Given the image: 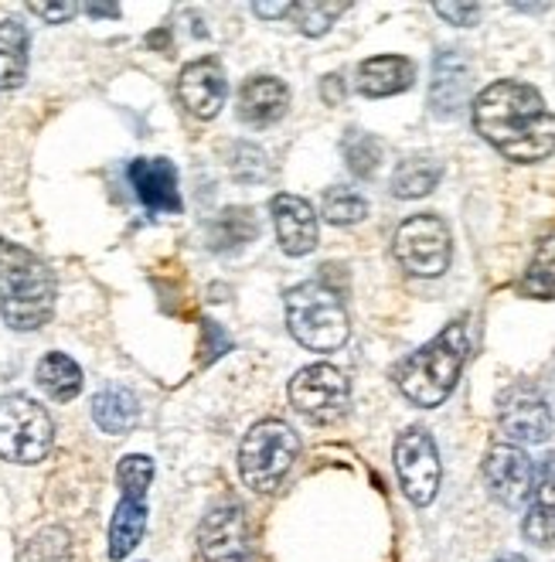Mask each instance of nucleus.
I'll use <instances>...</instances> for the list:
<instances>
[{"instance_id":"1","label":"nucleus","mask_w":555,"mask_h":562,"mask_svg":"<svg viewBox=\"0 0 555 562\" xmlns=\"http://www.w3.org/2000/svg\"><path fill=\"white\" fill-rule=\"evenodd\" d=\"M474 130L501 157L535 164L555 154V113L535 86L501 79L474 99Z\"/></svg>"},{"instance_id":"2","label":"nucleus","mask_w":555,"mask_h":562,"mask_svg":"<svg viewBox=\"0 0 555 562\" xmlns=\"http://www.w3.org/2000/svg\"><path fill=\"white\" fill-rule=\"evenodd\" d=\"M0 314L14 330H38L55 314V273L8 239H0Z\"/></svg>"},{"instance_id":"3","label":"nucleus","mask_w":555,"mask_h":562,"mask_svg":"<svg viewBox=\"0 0 555 562\" xmlns=\"http://www.w3.org/2000/svg\"><path fill=\"white\" fill-rule=\"evenodd\" d=\"M467 361V327L464 321L446 324L440 335L403 358V366L396 369V385L406 400L419 409H437L446 403V395L453 392L461 369Z\"/></svg>"},{"instance_id":"4","label":"nucleus","mask_w":555,"mask_h":562,"mask_svg":"<svg viewBox=\"0 0 555 562\" xmlns=\"http://www.w3.org/2000/svg\"><path fill=\"white\" fill-rule=\"evenodd\" d=\"M286 327L310 351H338L351 335L341 296L317 280L297 283L286 293Z\"/></svg>"},{"instance_id":"5","label":"nucleus","mask_w":555,"mask_h":562,"mask_svg":"<svg viewBox=\"0 0 555 562\" xmlns=\"http://www.w3.org/2000/svg\"><path fill=\"white\" fill-rule=\"evenodd\" d=\"M297 434L280 419H263L249 429L239 447V474L246 487H252L256 494H273L290 474V468L297 464Z\"/></svg>"},{"instance_id":"6","label":"nucleus","mask_w":555,"mask_h":562,"mask_svg":"<svg viewBox=\"0 0 555 562\" xmlns=\"http://www.w3.org/2000/svg\"><path fill=\"white\" fill-rule=\"evenodd\" d=\"M55 443V426L45 406L27 395L0 400V457L11 464H38Z\"/></svg>"},{"instance_id":"7","label":"nucleus","mask_w":555,"mask_h":562,"mask_svg":"<svg viewBox=\"0 0 555 562\" xmlns=\"http://www.w3.org/2000/svg\"><path fill=\"white\" fill-rule=\"evenodd\" d=\"M116 481L123 487V498L110 521V559H126L137 549L147 528V487L154 481V460L144 453H129L120 460Z\"/></svg>"},{"instance_id":"8","label":"nucleus","mask_w":555,"mask_h":562,"mask_svg":"<svg viewBox=\"0 0 555 562\" xmlns=\"http://www.w3.org/2000/svg\"><path fill=\"white\" fill-rule=\"evenodd\" d=\"M396 259L399 267L412 277H443L450 267V228L437 215H412L399 225L396 233Z\"/></svg>"},{"instance_id":"9","label":"nucleus","mask_w":555,"mask_h":562,"mask_svg":"<svg viewBox=\"0 0 555 562\" xmlns=\"http://www.w3.org/2000/svg\"><path fill=\"white\" fill-rule=\"evenodd\" d=\"M351 385L341 369L320 361L290 379V406L314 423H335L348 413Z\"/></svg>"},{"instance_id":"10","label":"nucleus","mask_w":555,"mask_h":562,"mask_svg":"<svg viewBox=\"0 0 555 562\" xmlns=\"http://www.w3.org/2000/svg\"><path fill=\"white\" fill-rule=\"evenodd\" d=\"M396 474L406 491V498L419 508H427L440 491V453L427 429L409 426L396 440Z\"/></svg>"},{"instance_id":"11","label":"nucleus","mask_w":555,"mask_h":562,"mask_svg":"<svg viewBox=\"0 0 555 562\" xmlns=\"http://www.w3.org/2000/svg\"><path fill=\"white\" fill-rule=\"evenodd\" d=\"M501 434L511 443H545L552 437V409L535 385H511L498 400Z\"/></svg>"},{"instance_id":"12","label":"nucleus","mask_w":555,"mask_h":562,"mask_svg":"<svg viewBox=\"0 0 555 562\" xmlns=\"http://www.w3.org/2000/svg\"><path fill=\"white\" fill-rule=\"evenodd\" d=\"M484 477H487V491H491L495 502H501L505 508H518L529 502L535 468L521 447L495 443L484 457Z\"/></svg>"},{"instance_id":"13","label":"nucleus","mask_w":555,"mask_h":562,"mask_svg":"<svg viewBox=\"0 0 555 562\" xmlns=\"http://www.w3.org/2000/svg\"><path fill=\"white\" fill-rule=\"evenodd\" d=\"M199 555L202 562H246L249 559V528L242 505H218L199 525Z\"/></svg>"},{"instance_id":"14","label":"nucleus","mask_w":555,"mask_h":562,"mask_svg":"<svg viewBox=\"0 0 555 562\" xmlns=\"http://www.w3.org/2000/svg\"><path fill=\"white\" fill-rule=\"evenodd\" d=\"M129 184L147 212L154 215H174L181 212V191H178V168L165 157H140L129 164Z\"/></svg>"},{"instance_id":"15","label":"nucleus","mask_w":555,"mask_h":562,"mask_svg":"<svg viewBox=\"0 0 555 562\" xmlns=\"http://www.w3.org/2000/svg\"><path fill=\"white\" fill-rule=\"evenodd\" d=\"M178 95L191 116L215 120L218 110L225 106V95H228L222 65L215 58H199V61L184 65L181 79H178Z\"/></svg>"},{"instance_id":"16","label":"nucleus","mask_w":555,"mask_h":562,"mask_svg":"<svg viewBox=\"0 0 555 562\" xmlns=\"http://www.w3.org/2000/svg\"><path fill=\"white\" fill-rule=\"evenodd\" d=\"M273 225L283 252L307 256L317 246V212L301 194H276L273 198Z\"/></svg>"},{"instance_id":"17","label":"nucleus","mask_w":555,"mask_h":562,"mask_svg":"<svg viewBox=\"0 0 555 562\" xmlns=\"http://www.w3.org/2000/svg\"><path fill=\"white\" fill-rule=\"evenodd\" d=\"M471 95V65L461 52H440L433 61V86H430V106L437 116H456Z\"/></svg>"},{"instance_id":"18","label":"nucleus","mask_w":555,"mask_h":562,"mask_svg":"<svg viewBox=\"0 0 555 562\" xmlns=\"http://www.w3.org/2000/svg\"><path fill=\"white\" fill-rule=\"evenodd\" d=\"M525 539L539 549H555V453H548L532 481Z\"/></svg>"},{"instance_id":"19","label":"nucleus","mask_w":555,"mask_h":562,"mask_svg":"<svg viewBox=\"0 0 555 562\" xmlns=\"http://www.w3.org/2000/svg\"><path fill=\"white\" fill-rule=\"evenodd\" d=\"M416 82V65L403 55H375L358 65L354 86L369 99H385V95H399Z\"/></svg>"},{"instance_id":"20","label":"nucleus","mask_w":555,"mask_h":562,"mask_svg":"<svg viewBox=\"0 0 555 562\" xmlns=\"http://www.w3.org/2000/svg\"><path fill=\"white\" fill-rule=\"evenodd\" d=\"M290 110V89L273 76H252L239 89V120L249 126H270Z\"/></svg>"},{"instance_id":"21","label":"nucleus","mask_w":555,"mask_h":562,"mask_svg":"<svg viewBox=\"0 0 555 562\" xmlns=\"http://www.w3.org/2000/svg\"><path fill=\"white\" fill-rule=\"evenodd\" d=\"M137 416H140L137 395H134V392H126V389H120V385L103 389V392L92 400V419H95V426H100L103 434H110V437L129 434V429H134V423H137Z\"/></svg>"},{"instance_id":"22","label":"nucleus","mask_w":555,"mask_h":562,"mask_svg":"<svg viewBox=\"0 0 555 562\" xmlns=\"http://www.w3.org/2000/svg\"><path fill=\"white\" fill-rule=\"evenodd\" d=\"M38 385L52 395L55 403H72L82 392V369L69 355L52 351L38 361Z\"/></svg>"},{"instance_id":"23","label":"nucleus","mask_w":555,"mask_h":562,"mask_svg":"<svg viewBox=\"0 0 555 562\" xmlns=\"http://www.w3.org/2000/svg\"><path fill=\"white\" fill-rule=\"evenodd\" d=\"M27 79V31L18 21H0V89H18Z\"/></svg>"},{"instance_id":"24","label":"nucleus","mask_w":555,"mask_h":562,"mask_svg":"<svg viewBox=\"0 0 555 562\" xmlns=\"http://www.w3.org/2000/svg\"><path fill=\"white\" fill-rule=\"evenodd\" d=\"M443 178V168L430 157H406L392 175V194L396 198H422L430 194Z\"/></svg>"},{"instance_id":"25","label":"nucleus","mask_w":555,"mask_h":562,"mask_svg":"<svg viewBox=\"0 0 555 562\" xmlns=\"http://www.w3.org/2000/svg\"><path fill=\"white\" fill-rule=\"evenodd\" d=\"M521 293L535 296V301H552L555 296V236L539 243L532 267L525 280H521Z\"/></svg>"},{"instance_id":"26","label":"nucleus","mask_w":555,"mask_h":562,"mask_svg":"<svg viewBox=\"0 0 555 562\" xmlns=\"http://www.w3.org/2000/svg\"><path fill=\"white\" fill-rule=\"evenodd\" d=\"M18 562H72V542H69V532L65 528H42V532L31 539Z\"/></svg>"},{"instance_id":"27","label":"nucleus","mask_w":555,"mask_h":562,"mask_svg":"<svg viewBox=\"0 0 555 562\" xmlns=\"http://www.w3.org/2000/svg\"><path fill=\"white\" fill-rule=\"evenodd\" d=\"M344 157H348V168L354 178H372L378 171V160H382V144L372 134L351 130L348 140H344Z\"/></svg>"},{"instance_id":"28","label":"nucleus","mask_w":555,"mask_h":562,"mask_svg":"<svg viewBox=\"0 0 555 562\" xmlns=\"http://www.w3.org/2000/svg\"><path fill=\"white\" fill-rule=\"evenodd\" d=\"M369 215V202L351 188H331L324 194V218L335 225H354Z\"/></svg>"},{"instance_id":"29","label":"nucleus","mask_w":555,"mask_h":562,"mask_svg":"<svg viewBox=\"0 0 555 562\" xmlns=\"http://www.w3.org/2000/svg\"><path fill=\"white\" fill-rule=\"evenodd\" d=\"M348 11V4H293V18H297V27L304 31L307 38L328 35L331 24Z\"/></svg>"},{"instance_id":"30","label":"nucleus","mask_w":555,"mask_h":562,"mask_svg":"<svg viewBox=\"0 0 555 562\" xmlns=\"http://www.w3.org/2000/svg\"><path fill=\"white\" fill-rule=\"evenodd\" d=\"M249 222H252V215L246 209H228V212H222L218 225H228V236L222 243H215V249H233V246L249 243L252 236L249 233H239V225H249Z\"/></svg>"},{"instance_id":"31","label":"nucleus","mask_w":555,"mask_h":562,"mask_svg":"<svg viewBox=\"0 0 555 562\" xmlns=\"http://www.w3.org/2000/svg\"><path fill=\"white\" fill-rule=\"evenodd\" d=\"M437 14L450 24H461V27H471L477 24L480 18V4H437Z\"/></svg>"},{"instance_id":"32","label":"nucleus","mask_w":555,"mask_h":562,"mask_svg":"<svg viewBox=\"0 0 555 562\" xmlns=\"http://www.w3.org/2000/svg\"><path fill=\"white\" fill-rule=\"evenodd\" d=\"M27 11L52 21V24H61V21H69L79 8L76 4H27Z\"/></svg>"},{"instance_id":"33","label":"nucleus","mask_w":555,"mask_h":562,"mask_svg":"<svg viewBox=\"0 0 555 562\" xmlns=\"http://www.w3.org/2000/svg\"><path fill=\"white\" fill-rule=\"evenodd\" d=\"M252 11L259 18H290L293 4H252Z\"/></svg>"},{"instance_id":"34","label":"nucleus","mask_w":555,"mask_h":562,"mask_svg":"<svg viewBox=\"0 0 555 562\" xmlns=\"http://www.w3.org/2000/svg\"><path fill=\"white\" fill-rule=\"evenodd\" d=\"M82 11H86V14H92V18H116V14H120V8H116V4H86Z\"/></svg>"},{"instance_id":"35","label":"nucleus","mask_w":555,"mask_h":562,"mask_svg":"<svg viewBox=\"0 0 555 562\" xmlns=\"http://www.w3.org/2000/svg\"><path fill=\"white\" fill-rule=\"evenodd\" d=\"M498 562H525L521 555H505V559H498Z\"/></svg>"}]
</instances>
